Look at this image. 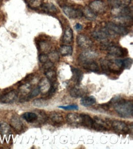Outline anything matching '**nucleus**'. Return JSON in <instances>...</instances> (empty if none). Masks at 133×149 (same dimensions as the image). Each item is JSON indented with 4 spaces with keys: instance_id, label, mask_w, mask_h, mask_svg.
<instances>
[{
    "instance_id": "c756f323",
    "label": "nucleus",
    "mask_w": 133,
    "mask_h": 149,
    "mask_svg": "<svg viewBox=\"0 0 133 149\" xmlns=\"http://www.w3.org/2000/svg\"><path fill=\"white\" fill-rule=\"evenodd\" d=\"M31 90V86L28 84H23L20 87V88H19V91H20V92L23 94H28Z\"/></svg>"
},
{
    "instance_id": "2f4dec72",
    "label": "nucleus",
    "mask_w": 133,
    "mask_h": 149,
    "mask_svg": "<svg viewBox=\"0 0 133 149\" xmlns=\"http://www.w3.org/2000/svg\"><path fill=\"white\" fill-rule=\"evenodd\" d=\"M49 59H50V61H52V63H56L59 61V55L56 52H52L50 53L49 55H48Z\"/></svg>"
},
{
    "instance_id": "423d86ee",
    "label": "nucleus",
    "mask_w": 133,
    "mask_h": 149,
    "mask_svg": "<svg viewBox=\"0 0 133 149\" xmlns=\"http://www.w3.org/2000/svg\"><path fill=\"white\" fill-rule=\"evenodd\" d=\"M112 127L115 131L119 133H125L129 131L128 126L122 121L114 120L112 122Z\"/></svg>"
},
{
    "instance_id": "f704fd0d",
    "label": "nucleus",
    "mask_w": 133,
    "mask_h": 149,
    "mask_svg": "<svg viewBox=\"0 0 133 149\" xmlns=\"http://www.w3.org/2000/svg\"><path fill=\"white\" fill-rule=\"evenodd\" d=\"M49 59L48 55L46 54V53H41L39 56V60L42 64L47 63V61H49Z\"/></svg>"
},
{
    "instance_id": "cd10ccee",
    "label": "nucleus",
    "mask_w": 133,
    "mask_h": 149,
    "mask_svg": "<svg viewBox=\"0 0 133 149\" xmlns=\"http://www.w3.org/2000/svg\"><path fill=\"white\" fill-rule=\"evenodd\" d=\"M46 75L50 83H53L56 81V73L54 70L50 69L47 70L46 72Z\"/></svg>"
},
{
    "instance_id": "f8f14e48",
    "label": "nucleus",
    "mask_w": 133,
    "mask_h": 149,
    "mask_svg": "<svg viewBox=\"0 0 133 149\" xmlns=\"http://www.w3.org/2000/svg\"><path fill=\"white\" fill-rule=\"evenodd\" d=\"M50 86H51V83H50V81L47 78H42L38 84V88H39L40 92L42 94H46L48 93Z\"/></svg>"
},
{
    "instance_id": "7c9ffc66",
    "label": "nucleus",
    "mask_w": 133,
    "mask_h": 149,
    "mask_svg": "<svg viewBox=\"0 0 133 149\" xmlns=\"http://www.w3.org/2000/svg\"><path fill=\"white\" fill-rule=\"evenodd\" d=\"M40 93H41V92H40V90H39V88L37 87V88H34V89H33L32 91H30V92L29 93V94L27 97V100H30L31 98H32L35 97H37L38 95L40 94Z\"/></svg>"
},
{
    "instance_id": "bb28decb",
    "label": "nucleus",
    "mask_w": 133,
    "mask_h": 149,
    "mask_svg": "<svg viewBox=\"0 0 133 149\" xmlns=\"http://www.w3.org/2000/svg\"><path fill=\"white\" fill-rule=\"evenodd\" d=\"M11 126L5 122H0V132L3 134H6L10 132Z\"/></svg>"
},
{
    "instance_id": "7ed1b4c3",
    "label": "nucleus",
    "mask_w": 133,
    "mask_h": 149,
    "mask_svg": "<svg viewBox=\"0 0 133 149\" xmlns=\"http://www.w3.org/2000/svg\"><path fill=\"white\" fill-rule=\"evenodd\" d=\"M106 27L109 30L112 31L113 33H117L119 35L125 36L128 34V30L125 26L113 22H109L106 24Z\"/></svg>"
},
{
    "instance_id": "c9c22d12",
    "label": "nucleus",
    "mask_w": 133,
    "mask_h": 149,
    "mask_svg": "<svg viewBox=\"0 0 133 149\" xmlns=\"http://www.w3.org/2000/svg\"><path fill=\"white\" fill-rule=\"evenodd\" d=\"M59 108L66 110H77L79 109V107L76 104L68 105V106H60Z\"/></svg>"
},
{
    "instance_id": "1a4fd4ad",
    "label": "nucleus",
    "mask_w": 133,
    "mask_h": 149,
    "mask_svg": "<svg viewBox=\"0 0 133 149\" xmlns=\"http://www.w3.org/2000/svg\"><path fill=\"white\" fill-rule=\"evenodd\" d=\"M107 49L110 55L115 57H122L126 54L125 49L117 46H110L107 48Z\"/></svg>"
},
{
    "instance_id": "0eeeda50",
    "label": "nucleus",
    "mask_w": 133,
    "mask_h": 149,
    "mask_svg": "<svg viewBox=\"0 0 133 149\" xmlns=\"http://www.w3.org/2000/svg\"><path fill=\"white\" fill-rule=\"evenodd\" d=\"M77 42L78 45L84 49H88L93 45L92 41L88 37L82 34L78 36Z\"/></svg>"
},
{
    "instance_id": "aec40b11",
    "label": "nucleus",
    "mask_w": 133,
    "mask_h": 149,
    "mask_svg": "<svg viewBox=\"0 0 133 149\" xmlns=\"http://www.w3.org/2000/svg\"><path fill=\"white\" fill-rule=\"evenodd\" d=\"M80 116L82 120L81 125H84L85 127L91 128L93 124V120L90 117V116L85 114H80Z\"/></svg>"
},
{
    "instance_id": "4468645a",
    "label": "nucleus",
    "mask_w": 133,
    "mask_h": 149,
    "mask_svg": "<svg viewBox=\"0 0 133 149\" xmlns=\"http://www.w3.org/2000/svg\"><path fill=\"white\" fill-rule=\"evenodd\" d=\"M71 72L72 73V80L77 84H79L84 77L83 72L79 69L72 67H71Z\"/></svg>"
},
{
    "instance_id": "f3484780",
    "label": "nucleus",
    "mask_w": 133,
    "mask_h": 149,
    "mask_svg": "<svg viewBox=\"0 0 133 149\" xmlns=\"http://www.w3.org/2000/svg\"><path fill=\"white\" fill-rule=\"evenodd\" d=\"M87 94V91L85 89L79 88V87H75L70 91V95L74 98H80L83 97Z\"/></svg>"
},
{
    "instance_id": "ea45409f",
    "label": "nucleus",
    "mask_w": 133,
    "mask_h": 149,
    "mask_svg": "<svg viewBox=\"0 0 133 149\" xmlns=\"http://www.w3.org/2000/svg\"><path fill=\"white\" fill-rule=\"evenodd\" d=\"M30 2H31V3L33 4V3H34L36 1H37V0H30Z\"/></svg>"
},
{
    "instance_id": "58836bf2",
    "label": "nucleus",
    "mask_w": 133,
    "mask_h": 149,
    "mask_svg": "<svg viewBox=\"0 0 133 149\" xmlns=\"http://www.w3.org/2000/svg\"><path fill=\"white\" fill-rule=\"evenodd\" d=\"M75 28L77 31H80L82 29V24H80V23H77L75 24Z\"/></svg>"
},
{
    "instance_id": "a211bd4d",
    "label": "nucleus",
    "mask_w": 133,
    "mask_h": 149,
    "mask_svg": "<svg viewBox=\"0 0 133 149\" xmlns=\"http://www.w3.org/2000/svg\"><path fill=\"white\" fill-rule=\"evenodd\" d=\"M11 125L17 132H20L23 128V123L17 116H14L11 120Z\"/></svg>"
},
{
    "instance_id": "5701e85b",
    "label": "nucleus",
    "mask_w": 133,
    "mask_h": 149,
    "mask_svg": "<svg viewBox=\"0 0 133 149\" xmlns=\"http://www.w3.org/2000/svg\"><path fill=\"white\" fill-rule=\"evenodd\" d=\"M50 118L52 122L55 124H60L64 121L63 117L60 114L55 113V112H53V113L50 114Z\"/></svg>"
},
{
    "instance_id": "39448f33",
    "label": "nucleus",
    "mask_w": 133,
    "mask_h": 149,
    "mask_svg": "<svg viewBox=\"0 0 133 149\" xmlns=\"http://www.w3.org/2000/svg\"><path fill=\"white\" fill-rule=\"evenodd\" d=\"M98 54L91 50H86L84 52L80 53L79 59L80 62V63L84 64L85 63H87V62L94 61V59L97 58Z\"/></svg>"
},
{
    "instance_id": "a878e982",
    "label": "nucleus",
    "mask_w": 133,
    "mask_h": 149,
    "mask_svg": "<svg viewBox=\"0 0 133 149\" xmlns=\"http://www.w3.org/2000/svg\"><path fill=\"white\" fill-rule=\"evenodd\" d=\"M33 105L37 108H43L45 107L48 105V103L46 100L43 98H37L33 100Z\"/></svg>"
},
{
    "instance_id": "c85d7f7f",
    "label": "nucleus",
    "mask_w": 133,
    "mask_h": 149,
    "mask_svg": "<svg viewBox=\"0 0 133 149\" xmlns=\"http://www.w3.org/2000/svg\"><path fill=\"white\" fill-rule=\"evenodd\" d=\"M39 48L43 52V53H46L50 50V46L47 42L45 41H42L39 43Z\"/></svg>"
},
{
    "instance_id": "6ab92c4d",
    "label": "nucleus",
    "mask_w": 133,
    "mask_h": 149,
    "mask_svg": "<svg viewBox=\"0 0 133 149\" xmlns=\"http://www.w3.org/2000/svg\"><path fill=\"white\" fill-rule=\"evenodd\" d=\"M96 103V98H95L93 96L84 97L80 100L81 104L83 105L84 107H91Z\"/></svg>"
},
{
    "instance_id": "f257e3e1",
    "label": "nucleus",
    "mask_w": 133,
    "mask_h": 149,
    "mask_svg": "<svg viewBox=\"0 0 133 149\" xmlns=\"http://www.w3.org/2000/svg\"><path fill=\"white\" fill-rule=\"evenodd\" d=\"M110 106H113L118 114L123 118H130L133 115V104L131 102L126 101L120 97H113L109 102Z\"/></svg>"
},
{
    "instance_id": "6e6552de",
    "label": "nucleus",
    "mask_w": 133,
    "mask_h": 149,
    "mask_svg": "<svg viewBox=\"0 0 133 149\" xmlns=\"http://www.w3.org/2000/svg\"><path fill=\"white\" fill-rule=\"evenodd\" d=\"M18 94L17 91L13 90L2 96L0 98V101L3 103H12L16 100Z\"/></svg>"
},
{
    "instance_id": "9b49d317",
    "label": "nucleus",
    "mask_w": 133,
    "mask_h": 149,
    "mask_svg": "<svg viewBox=\"0 0 133 149\" xmlns=\"http://www.w3.org/2000/svg\"><path fill=\"white\" fill-rule=\"evenodd\" d=\"M66 120L68 122L72 125L77 126L81 125V116L79 114L70 113L66 116Z\"/></svg>"
},
{
    "instance_id": "72a5a7b5",
    "label": "nucleus",
    "mask_w": 133,
    "mask_h": 149,
    "mask_svg": "<svg viewBox=\"0 0 133 149\" xmlns=\"http://www.w3.org/2000/svg\"><path fill=\"white\" fill-rule=\"evenodd\" d=\"M101 67H102V69L104 72H110L108 67V61L106 59H102L101 60Z\"/></svg>"
},
{
    "instance_id": "e433bc0d",
    "label": "nucleus",
    "mask_w": 133,
    "mask_h": 149,
    "mask_svg": "<svg viewBox=\"0 0 133 149\" xmlns=\"http://www.w3.org/2000/svg\"><path fill=\"white\" fill-rule=\"evenodd\" d=\"M53 67V63H52V61H47V63H44L43 65V68L46 70H50V69H52Z\"/></svg>"
},
{
    "instance_id": "393cba45",
    "label": "nucleus",
    "mask_w": 133,
    "mask_h": 149,
    "mask_svg": "<svg viewBox=\"0 0 133 149\" xmlns=\"http://www.w3.org/2000/svg\"><path fill=\"white\" fill-rule=\"evenodd\" d=\"M60 53L62 56H68L71 55L72 53V48L69 45H63L60 49Z\"/></svg>"
},
{
    "instance_id": "412c9836",
    "label": "nucleus",
    "mask_w": 133,
    "mask_h": 149,
    "mask_svg": "<svg viewBox=\"0 0 133 149\" xmlns=\"http://www.w3.org/2000/svg\"><path fill=\"white\" fill-rule=\"evenodd\" d=\"M41 8L44 11L49 14H56L57 12V8L52 3H44L41 4Z\"/></svg>"
},
{
    "instance_id": "4c0bfd02",
    "label": "nucleus",
    "mask_w": 133,
    "mask_h": 149,
    "mask_svg": "<svg viewBox=\"0 0 133 149\" xmlns=\"http://www.w3.org/2000/svg\"><path fill=\"white\" fill-rule=\"evenodd\" d=\"M120 4L122 7H125V6H128L130 3L131 0H120Z\"/></svg>"
},
{
    "instance_id": "f03ea898",
    "label": "nucleus",
    "mask_w": 133,
    "mask_h": 149,
    "mask_svg": "<svg viewBox=\"0 0 133 149\" xmlns=\"http://www.w3.org/2000/svg\"><path fill=\"white\" fill-rule=\"evenodd\" d=\"M89 8L95 14H104L106 10L105 3L101 0H94L90 4Z\"/></svg>"
},
{
    "instance_id": "473e14b6",
    "label": "nucleus",
    "mask_w": 133,
    "mask_h": 149,
    "mask_svg": "<svg viewBox=\"0 0 133 149\" xmlns=\"http://www.w3.org/2000/svg\"><path fill=\"white\" fill-rule=\"evenodd\" d=\"M132 64V59L131 58H126L123 60V67L124 69H130Z\"/></svg>"
},
{
    "instance_id": "ddd939ff",
    "label": "nucleus",
    "mask_w": 133,
    "mask_h": 149,
    "mask_svg": "<svg viewBox=\"0 0 133 149\" xmlns=\"http://www.w3.org/2000/svg\"><path fill=\"white\" fill-rule=\"evenodd\" d=\"M92 36L94 39L97 40H104L109 36V33L108 31L104 29L102 30L94 31L92 33Z\"/></svg>"
},
{
    "instance_id": "dca6fc26",
    "label": "nucleus",
    "mask_w": 133,
    "mask_h": 149,
    "mask_svg": "<svg viewBox=\"0 0 133 149\" xmlns=\"http://www.w3.org/2000/svg\"><path fill=\"white\" fill-rule=\"evenodd\" d=\"M73 39V32L71 28L68 27L65 29L64 34L63 36L62 41L65 44H69L71 43Z\"/></svg>"
},
{
    "instance_id": "b1692460",
    "label": "nucleus",
    "mask_w": 133,
    "mask_h": 149,
    "mask_svg": "<svg viewBox=\"0 0 133 149\" xmlns=\"http://www.w3.org/2000/svg\"><path fill=\"white\" fill-rule=\"evenodd\" d=\"M22 117L23 119H24L27 122L29 123H32L37 120V116L34 113H31V112H27V113H25L22 115Z\"/></svg>"
},
{
    "instance_id": "2eb2a0df",
    "label": "nucleus",
    "mask_w": 133,
    "mask_h": 149,
    "mask_svg": "<svg viewBox=\"0 0 133 149\" xmlns=\"http://www.w3.org/2000/svg\"><path fill=\"white\" fill-rule=\"evenodd\" d=\"M82 65H83V67L84 69L87 70H89L94 73H98L99 71L98 64L94 61L85 63L84 64H82Z\"/></svg>"
},
{
    "instance_id": "4be33fe9",
    "label": "nucleus",
    "mask_w": 133,
    "mask_h": 149,
    "mask_svg": "<svg viewBox=\"0 0 133 149\" xmlns=\"http://www.w3.org/2000/svg\"><path fill=\"white\" fill-rule=\"evenodd\" d=\"M82 14L90 20H94L96 18V14H95L89 7H85L82 11Z\"/></svg>"
},
{
    "instance_id": "20e7f679",
    "label": "nucleus",
    "mask_w": 133,
    "mask_h": 149,
    "mask_svg": "<svg viewBox=\"0 0 133 149\" xmlns=\"http://www.w3.org/2000/svg\"><path fill=\"white\" fill-rule=\"evenodd\" d=\"M62 9L65 15H66V16L69 18H72V19L82 17V15H83L82 11L72 7H70V6H65V7H63Z\"/></svg>"
},
{
    "instance_id": "9d476101",
    "label": "nucleus",
    "mask_w": 133,
    "mask_h": 149,
    "mask_svg": "<svg viewBox=\"0 0 133 149\" xmlns=\"http://www.w3.org/2000/svg\"><path fill=\"white\" fill-rule=\"evenodd\" d=\"M92 127L99 131L106 130L107 127V123L103 119L98 117H94L93 120V124Z\"/></svg>"
}]
</instances>
